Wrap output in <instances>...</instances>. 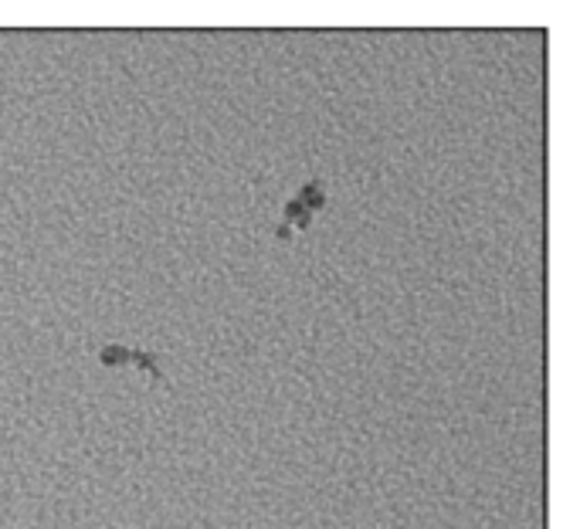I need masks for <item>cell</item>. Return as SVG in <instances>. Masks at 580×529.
Instances as JSON below:
<instances>
[{"instance_id": "cell-1", "label": "cell", "mask_w": 580, "mask_h": 529, "mask_svg": "<svg viewBox=\"0 0 580 529\" xmlns=\"http://www.w3.org/2000/svg\"><path fill=\"white\" fill-rule=\"evenodd\" d=\"M295 201L302 203L309 214H316V210H323V207H326V190H323V183H319V180H309V183L299 190V197H295Z\"/></svg>"}, {"instance_id": "cell-2", "label": "cell", "mask_w": 580, "mask_h": 529, "mask_svg": "<svg viewBox=\"0 0 580 529\" xmlns=\"http://www.w3.org/2000/svg\"><path fill=\"white\" fill-rule=\"evenodd\" d=\"M309 221H312V214H309V210H306L299 201L286 203V210H282V224H292V228H309Z\"/></svg>"}, {"instance_id": "cell-3", "label": "cell", "mask_w": 580, "mask_h": 529, "mask_svg": "<svg viewBox=\"0 0 580 529\" xmlns=\"http://www.w3.org/2000/svg\"><path fill=\"white\" fill-rule=\"evenodd\" d=\"M99 363H102V366L129 363V350H126V346H116V343H109V346H102V350H99Z\"/></svg>"}, {"instance_id": "cell-4", "label": "cell", "mask_w": 580, "mask_h": 529, "mask_svg": "<svg viewBox=\"0 0 580 529\" xmlns=\"http://www.w3.org/2000/svg\"><path fill=\"white\" fill-rule=\"evenodd\" d=\"M129 360H136V366L150 370V377H153L157 383H163V370L157 366V357H153V353H143V350H129Z\"/></svg>"}]
</instances>
